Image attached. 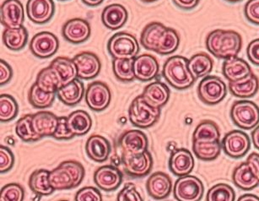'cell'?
I'll use <instances>...</instances> for the list:
<instances>
[{
  "mask_svg": "<svg viewBox=\"0 0 259 201\" xmlns=\"http://www.w3.org/2000/svg\"><path fill=\"white\" fill-rule=\"evenodd\" d=\"M206 47L215 58L226 60L237 57L242 47V38L236 31L218 29L208 34Z\"/></svg>",
  "mask_w": 259,
  "mask_h": 201,
  "instance_id": "obj_1",
  "label": "cell"
},
{
  "mask_svg": "<svg viewBox=\"0 0 259 201\" xmlns=\"http://www.w3.org/2000/svg\"><path fill=\"white\" fill-rule=\"evenodd\" d=\"M85 171L81 163L66 160L50 172L49 181L54 190H68L76 188L84 180Z\"/></svg>",
  "mask_w": 259,
  "mask_h": 201,
  "instance_id": "obj_2",
  "label": "cell"
},
{
  "mask_svg": "<svg viewBox=\"0 0 259 201\" xmlns=\"http://www.w3.org/2000/svg\"><path fill=\"white\" fill-rule=\"evenodd\" d=\"M162 75L177 90L188 89L196 81L188 69V59L183 56L169 58L163 66Z\"/></svg>",
  "mask_w": 259,
  "mask_h": 201,
  "instance_id": "obj_3",
  "label": "cell"
},
{
  "mask_svg": "<svg viewBox=\"0 0 259 201\" xmlns=\"http://www.w3.org/2000/svg\"><path fill=\"white\" fill-rule=\"evenodd\" d=\"M160 108L151 107L140 95L133 101L128 109L130 122L135 127L148 129L152 127L160 118Z\"/></svg>",
  "mask_w": 259,
  "mask_h": 201,
  "instance_id": "obj_4",
  "label": "cell"
},
{
  "mask_svg": "<svg viewBox=\"0 0 259 201\" xmlns=\"http://www.w3.org/2000/svg\"><path fill=\"white\" fill-rule=\"evenodd\" d=\"M107 50L113 59H135L140 52V46L135 36L122 31L110 38Z\"/></svg>",
  "mask_w": 259,
  "mask_h": 201,
  "instance_id": "obj_5",
  "label": "cell"
},
{
  "mask_svg": "<svg viewBox=\"0 0 259 201\" xmlns=\"http://www.w3.org/2000/svg\"><path fill=\"white\" fill-rule=\"evenodd\" d=\"M231 118L240 129L251 130L258 125L259 107L251 101H237L231 106Z\"/></svg>",
  "mask_w": 259,
  "mask_h": 201,
  "instance_id": "obj_6",
  "label": "cell"
},
{
  "mask_svg": "<svg viewBox=\"0 0 259 201\" xmlns=\"http://www.w3.org/2000/svg\"><path fill=\"white\" fill-rule=\"evenodd\" d=\"M203 193V183L195 176L180 177L173 188V194L178 201H200Z\"/></svg>",
  "mask_w": 259,
  "mask_h": 201,
  "instance_id": "obj_7",
  "label": "cell"
},
{
  "mask_svg": "<svg viewBox=\"0 0 259 201\" xmlns=\"http://www.w3.org/2000/svg\"><path fill=\"white\" fill-rule=\"evenodd\" d=\"M226 94V83L219 77L206 76L198 85V97L205 104H218L225 99Z\"/></svg>",
  "mask_w": 259,
  "mask_h": 201,
  "instance_id": "obj_8",
  "label": "cell"
},
{
  "mask_svg": "<svg viewBox=\"0 0 259 201\" xmlns=\"http://www.w3.org/2000/svg\"><path fill=\"white\" fill-rule=\"evenodd\" d=\"M122 163L125 173L132 178H143L152 170V155L148 150L135 155L122 154Z\"/></svg>",
  "mask_w": 259,
  "mask_h": 201,
  "instance_id": "obj_9",
  "label": "cell"
},
{
  "mask_svg": "<svg viewBox=\"0 0 259 201\" xmlns=\"http://www.w3.org/2000/svg\"><path fill=\"white\" fill-rule=\"evenodd\" d=\"M221 146L226 155L238 159L243 157L248 152L251 147V141L246 133L240 130H232L225 135Z\"/></svg>",
  "mask_w": 259,
  "mask_h": 201,
  "instance_id": "obj_10",
  "label": "cell"
},
{
  "mask_svg": "<svg viewBox=\"0 0 259 201\" xmlns=\"http://www.w3.org/2000/svg\"><path fill=\"white\" fill-rule=\"evenodd\" d=\"M84 97L91 109L102 112L111 103L112 92L107 84L102 82H94L87 87Z\"/></svg>",
  "mask_w": 259,
  "mask_h": 201,
  "instance_id": "obj_11",
  "label": "cell"
},
{
  "mask_svg": "<svg viewBox=\"0 0 259 201\" xmlns=\"http://www.w3.org/2000/svg\"><path fill=\"white\" fill-rule=\"evenodd\" d=\"M59 48V39L49 31H41L36 34L30 44L31 53L39 59H49L54 56Z\"/></svg>",
  "mask_w": 259,
  "mask_h": 201,
  "instance_id": "obj_12",
  "label": "cell"
},
{
  "mask_svg": "<svg viewBox=\"0 0 259 201\" xmlns=\"http://www.w3.org/2000/svg\"><path fill=\"white\" fill-rule=\"evenodd\" d=\"M1 24L6 28H20L25 21L23 5L20 0H6L0 8Z\"/></svg>",
  "mask_w": 259,
  "mask_h": 201,
  "instance_id": "obj_13",
  "label": "cell"
},
{
  "mask_svg": "<svg viewBox=\"0 0 259 201\" xmlns=\"http://www.w3.org/2000/svg\"><path fill=\"white\" fill-rule=\"evenodd\" d=\"M122 154L135 155L145 152L148 149V138L145 133L138 130L123 133L118 140Z\"/></svg>",
  "mask_w": 259,
  "mask_h": 201,
  "instance_id": "obj_14",
  "label": "cell"
},
{
  "mask_svg": "<svg viewBox=\"0 0 259 201\" xmlns=\"http://www.w3.org/2000/svg\"><path fill=\"white\" fill-rule=\"evenodd\" d=\"M73 60L78 70V79L84 81L94 79L102 69L99 58L91 52H83L77 54Z\"/></svg>",
  "mask_w": 259,
  "mask_h": 201,
  "instance_id": "obj_15",
  "label": "cell"
},
{
  "mask_svg": "<svg viewBox=\"0 0 259 201\" xmlns=\"http://www.w3.org/2000/svg\"><path fill=\"white\" fill-rule=\"evenodd\" d=\"M64 38L69 43L79 44L87 42L92 34V27L87 20L74 18L67 21L62 29Z\"/></svg>",
  "mask_w": 259,
  "mask_h": 201,
  "instance_id": "obj_16",
  "label": "cell"
},
{
  "mask_svg": "<svg viewBox=\"0 0 259 201\" xmlns=\"http://www.w3.org/2000/svg\"><path fill=\"white\" fill-rule=\"evenodd\" d=\"M94 182L102 190L114 191L122 183V173L114 166H102L95 172Z\"/></svg>",
  "mask_w": 259,
  "mask_h": 201,
  "instance_id": "obj_17",
  "label": "cell"
},
{
  "mask_svg": "<svg viewBox=\"0 0 259 201\" xmlns=\"http://www.w3.org/2000/svg\"><path fill=\"white\" fill-rule=\"evenodd\" d=\"M55 12V5L53 0H28L26 4V13L28 18L38 25L51 21Z\"/></svg>",
  "mask_w": 259,
  "mask_h": 201,
  "instance_id": "obj_18",
  "label": "cell"
},
{
  "mask_svg": "<svg viewBox=\"0 0 259 201\" xmlns=\"http://www.w3.org/2000/svg\"><path fill=\"white\" fill-rule=\"evenodd\" d=\"M160 66L157 59L150 54H142L134 59L135 79L140 82L152 81L157 77Z\"/></svg>",
  "mask_w": 259,
  "mask_h": 201,
  "instance_id": "obj_19",
  "label": "cell"
},
{
  "mask_svg": "<svg viewBox=\"0 0 259 201\" xmlns=\"http://www.w3.org/2000/svg\"><path fill=\"white\" fill-rule=\"evenodd\" d=\"M146 188L151 198L161 200L170 195L172 189V182L166 173L156 172L148 178Z\"/></svg>",
  "mask_w": 259,
  "mask_h": 201,
  "instance_id": "obj_20",
  "label": "cell"
},
{
  "mask_svg": "<svg viewBox=\"0 0 259 201\" xmlns=\"http://www.w3.org/2000/svg\"><path fill=\"white\" fill-rule=\"evenodd\" d=\"M194 158L187 149L181 148L174 150L169 159V168L178 177L189 175L194 168Z\"/></svg>",
  "mask_w": 259,
  "mask_h": 201,
  "instance_id": "obj_21",
  "label": "cell"
},
{
  "mask_svg": "<svg viewBox=\"0 0 259 201\" xmlns=\"http://www.w3.org/2000/svg\"><path fill=\"white\" fill-rule=\"evenodd\" d=\"M59 117L53 112L41 111L32 115V127L36 135L41 140L44 137L54 136L59 125Z\"/></svg>",
  "mask_w": 259,
  "mask_h": 201,
  "instance_id": "obj_22",
  "label": "cell"
},
{
  "mask_svg": "<svg viewBox=\"0 0 259 201\" xmlns=\"http://www.w3.org/2000/svg\"><path fill=\"white\" fill-rule=\"evenodd\" d=\"M112 146L109 141L102 135H92L85 144L88 157L96 163H104L109 157Z\"/></svg>",
  "mask_w": 259,
  "mask_h": 201,
  "instance_id": "obj_23",
  "label": "cell"
},
{
  "mask_svg": "<svg viewBox=\"0 0 259 201\" xmlns=\"http://www.w3.org/2000/svg\"><path fill=\"white\" fill-rule=\"evenodd\" d=\"M141 96L145 102L151 107L161 108L169 101L170 90L162 82H152L145 87Z\"/></svg>",
  "mask_w": 259,
  "mask_h": 201,
  "instance_id": "obj_24",
  "label": "cell"
},
{
  "mask_svg": "<svg viewBox=\"0 0 259 201\" xmlns=\"http://www.w3.org/2000/svg\"><path fill=\"white\" fill-rule=\"evenodd\" d=\"M224 76L229 82H236L245 79L251 73V69L247 62L237 57L226 59L223 63Z\"/></svg>",
  "mask_w": 259,
  "mask_h": 201,
  "instance_id": "obj_25",
  "label": "cell"
},
{
  "mask_svg": "<svg viewBox=\"0 0 259 201\" xmlns=\"http://www.w3.org/2000/svg\"><path fill=\"white\" fill-rule=\"evenodd\" d=\"M127 11L124 6L113 4L107 6L102 14V23L107 28L116 31L124 26L127 21Z\"/></svg>",
  "mask_w": 259,
  "mask_h": 201,
  "instance_id": "obj_26",
  "label": "cell"
},
{
  "mask_svg": "<svg viewBox=\"0 0 259 201\" xmlns=\"http://www.w3.org/2000/svg\"><path fill=\"white\" fill-rule=\"evenodd\" d=\"M56 94L63 103L74 107L79 103L84 97V85L79 79H74V82L62 87Z\"/></svg>",
  "mask_w": 259,
  "mask_h": 201,
  "instance_id": "obj_27",
  "label": "cell"
},
{
  "mask_svg": "<svg viewBox=\"0 0 259 201\" xmlns=\"http://www.w3.org/2000/svg\"><path fill=\"white\" fill-rule=\"evenodd\" d=\"M259 82L254 74L238 82H229V89L231 94L239 98H250L258 91Z\"/></svg>",
  "mask_w": 259,
  "mask_h": 201,
  "instance_id": "obj_28",
  "label": "cell"
},
{
  "mask_svg": "<svg viewBox=\"0 0 259 201\" xmlns=\"http://www.w3.org/2000/svg\"><path fill=\"white\" fill-rule=\"evenodd\" d=\"M166 28V26L160 22H152L147 25L143 30L140 36V43L142 46L150 51L156 52L158 44Z\"/></svg>",
  "mask_w": 259,
  "mask_h": 201,
  "instance_id": "obj_29",
  "label": "cell"
},
{
  "mask_svg": "<svg viewBox=\"0 0 259 201\" xmlns=\"http://www.w3.org/2000/svg\"><path fill=\"white\" fill-rule=\"evenodd\" d=\"M50 66L59 74L63 87L78 79V70L73 59L66 57H58L53 60Z\"/></svg>",
  "mask_w": 259,
  "mask_h": 201,
  "instance_id": "obj_30",
  "label": "cell"
},
{
  "mask_svg": "<svg viewBox=\"0 0 259 201\" xmlns=\"http://www.w3.org/2000/svg\"><path fill=\"white\" fill-rule=\"evenodd\" d=\"M36 84L40 89L48 93H57L62 87V81L59 74L53 67L41 69L36 77Z\"/></svg>",
  "mask_w": 259,
  "mask_h": 201,
  "instance_id": "obj_31",
  "label": "cell"
},
{
  "mask_svg": "<svg viewBox=\"0 0 259 201\" xmlns=\"http://www.w3.org/2000/svg\"><path fill=\"white\" fill-rule=\"evenodd\" d=\"M3 43L7 49L20 51L28 41V31L24 26L20 28H6L3 31Z\"/></svg>",
  "mask_w": 259,
  "mask_h": 201,
  "instance_id": "obj_32",
  "label": "cell"
},
{
  "mask_svg": "<svg viewBox=\"0 0 259 201\" xmlns=\"http://www.w3.org/2000/svg\"><path fill=\"white\" fill-rule=\"evenodd\" d=\"M49 174L50 172L46 169H37L31 173L29 186L37 195H50L55 191L49 181Z\"/></svg>",
  "mask_w": 259,
  "mask_h": 201,
  "instance_id": "obj_33",
  "label": "cell"
},
{
  "mask_svg": "<svg viewBox=\"0 0 259 201\" xmlns=\"http://www.w3.org/2000/svg\"><path fill=\"white\" fill-rule=\"evenodd\" d=\"M68 126L74 136H83L89 133L92 127V119L88 112L77 110L68 117Z\"/></svg>",
  "mask_w": 259,
  "mask_h": 201,
  "instance_id": "obj_34",
  "label": "cell"
},
{
  "mask_svg": "<svg viewBox=\"0 0 259 201\" xmlns=\"http://www.w3.org/2000/svg\"><path fill=\"white\" fill-rule=\"evenodd\" d=\"M232 180L235 185L242 190H251L259 183L246 163H241L234 169Z\"/></svg>",
  "mask_w": 259,
  "mask_h": 201,
  "instance_id": "obj_35",
  "label": "cell"
},
{
  "mask_svg": "<svg viewBox=\"0 0 259 201\" xmlns=\"http://www.w3.org/2000/svg\"><path fill=\"white\" fill-rule=\"evenodd\" d=\"M213 66V60L205 54H195L188 60V69L195 79L207 76Z\"/></svg>",
  "mask_w": 259,
  "mask_h": 201,
  "instance_id": "obj_36",
  "label": "cell"
},
{
  "mask_svg": "<svg viewBox=\"0 0 259 201\" xmlns=\"http://www.w3.org/2000/svg\"><path fill=\"white\" fill-rule=\"evenodd\" d=\"M221 148L220 141H193V153L198 159L204 162L215 160L221 154Z\"/></svg>",
  "mask_w": 259,
  "mask_h": 201,
  "instance_id": "obj_37",
  "label": "cell"
},
{
  "mask_svg": "<svg viewBox=\"0 0 259 201\" xmlns=\"http://www.w3.org/2000/svg\"><path fill=\"white\" fill-rule=\"evenodd\" d=\"M221 132L215 123L205 120L196 127L193 135V141H220Z\"/></svg>",
  "mask_w": 259,
  "mask_h": 201,
  "instance_id": "obj_38",
  "label": "cell"
},
{
  "mask_svg": "<svg viewBox=\"0 0 259 201\" xmlns=\"http://www.w3.org/2000/svg\"><path fill=\"white\" fill-rule=\"evenodd\" d=\"M56 93H48L39 88L35 83L29 92L28 99L32 107L38 109H44L51 107L54 103Z\"/></svg>",
  "mask_w": 259,
  "mask_h": 201,
  "instance_id": "obj_39",
  "label": "cell"
},
{
  "mask_svg": "<svg viewBox=\"0 0 259 201\" xmlns=\"http://www.w3.org/2000/svg\"><path fill=\"white\" fill-rule=\"evenodd\" d=\"M180 44V36L172 28H166L163 33L160 43L158 44L156 52L161 55H168L177 51Z\"/></svg>",
  "mask_w": 259,
  "mask_h": 201,
  "instance_id": "obj_40",
  "label": "cell"
},
{
  "mask_svg": "<svg viewBox=\"0 0 259 201\" xmlns=\"http://www.w3.org/2000/svg\"><path fill=\"white\" fill-rule=\"evenodd\" d=\"M112 70L116 78L120 82H131L135 81L134 59H113Z\"/></svg>",
  "mask_w": 259,
  "mask_h": 201,
  "instance_id": "obj_41",
  "label": "cell"
},
{
  "mask_svg": "<svg viewBox=\"0 0 259 201\" xmlns=\"http://www.w3.org/2000/svg\"><path fill=\"white\" fill-rule=\"evenodd\" d=\"M17 102L11 95L2 94L0 96V121L10 122L16 118L18 114Z\"/></svg>",
  "mask_w": 259,
  "mask_h": 201,
  "instance_id": "obj_42",
  "label": "cell"
},
{
  "mask_svg": "<svg viewBox=\"0 0 259 201\" xmlns=\"http://www.w3.org/2000/svg\"><path fill=\"white\" fill-rule=\"evenodd\" d=\"M31 121L32 115L27 114L20 118L16 125V135L25 142H36L40 140L34 131Z\"/></svg>",
  "mask_w": 259,
  "mask_h": 201,
  "instance_id": "obj_43",
  "label": "cell"
},
{
  "mask_svg": "<svg viewBox=\"0 0 259 201\" xmlns=\"http://www.w3.org/2000/svg\"><path fill=\"white\" fill-rule=\"evenodd\" d=\"M236 193L233 188L226 183H218L209 188L207 201H235Z\"/></svg>",
  "mask_w": 259,
  "mask_h": 201,
  "instance_id": "obj_44",
  "label": "cell"
},
{
  "mask_svg": "<svg viewBox=\"0 0 259 201\" xmlns=\"http://www.w3.org/2000/svg\"><path fill=\"white\" fill-rule=\"evenodd\" d=\"M25 191L18 183H9L1 188L0 199L4 201H24Z\"/></svg>",
  "mask_w": 259,
  "mask_h": 201,
  "instance_id": "obj_45",
  "label": "cell"
},
{
  "mask_svg": "<svg viewBox=\"0 0 259 201\" xmlns=\"http://www.w3.org/2000/svg\"><path fill=\"white\" fill-rule=\"evenodd\" d=\"M15 164V155L11 149L4 145L0 146V172L6 173L11 170Z\"/></svg>",
  "mask_w": 259,
  "mask_h": 201,
  "instance_id": "obj_46",
  "label": "cell"
},
{
  "mask_svg": "<svg viewBox=\"0 0 259 201\" xmlns=\"http://www.w3.org/2000/svg\"><path fill=\"white\" fill-rule=\"evenodd\" d=\"M117 201H144V198L135 184L127 183L118 193Z\"/></svg>",
  "mask_w": 259,
  "mask_h": 201,
  "instance_id": "obj_47",
  "label": "cell"
},
{
  "mask_svg": "<svg viewBox=\"0 0 259 201\" xmlns=\"http://www.w3.org/2000/svg\"><path fill=\"white\" fill-rule=\"evenodd\" d=\"M75 201H102V195L94 187H84L77 192Z\"/></svg>",
  "mask_w": 259,
  "mask_h": 201,
  "instance_id": "obj_48",
  "label": "cell"
},
{
  "mask_svg": "<svg viewBox=\"0 0 259 201\" xmlns=\"http://www.w3.org/2000/svg\"><path fill=\"white\" fill-rule=\"evenodd\" d=\"M244 13L248 21L259 26V0H248L244 8Z\"/></svg>",
  "mask_w": 259,
  "mask_h": 201,
  "instance_id": "obj_49",
  "label": "cell"
},
{
  "mask_svg": "<svg viewBox=\"0 0 259 201\" xmlns=\"http://www.w3.org/2000/svg\"><path fill=\"white\" fill-rule=\"evenodd\" d=\"M53 137L58 140H69L74 137L68 126V117H59V125Z\"/></svg>",
  "mask_w": 259,
  "mask_h": 201,
  "instance_id": "obj_50",
  "label": "cell"
},
{
  "mask_svg": "<svg viewBox=\"0 0 259 201\" xmlns=\"http://www.w3.org/2000/svg\"><path fill=\"white\" fill-rule=\"evenodd\" d=\"M246 54L249 60L256 66H259V38L255 39L249 44Z\"/></svg>",
  "mask_w": 259,
  "mask_h": 201,
  "instance_id": "obj_51",
  "label": "cell"
},
{
  "mask_svg": "<svg viewBox=\"0 0 259 201\" xmlns=\"http://www.w3.org/2000/svg\"><path fill=\"white\" fill-rule=\"evenodd\" d=\"M12 75H13V70L11 69V65L4 59H1L0 60V84L1 86H4L11 82Z\"/></svg>",
  "mask_w": 259,
  "mask_h": 201,
  "instance_id": "obj_52",
  "label": "cell"
},
{
  "mask_svg": "<svg viewBox=\"0 0 259 201\" xmlns=\"http://www.w3.org/2000/svg\"><path fill=\"white\" fill-rule=\"evenodd\" d=\"M246 163L259 183V154L251 153L246 159Z\"/></svg>",
  "mask_w": 259,
  "mask_h": 201,
  "instance_id": "obj_53",
  "label": "cell"
},
{
  "mask_svg": "<svg viewBox=\"0 0 259 201\" xmlns=\"http://www.w3.org/2000/svg\"><path fill=\"white\" fill-rule=\"evenodd\" d=\"M172 2L178 8L184 11H190L198 6L200 0H172Z\"/></svg>",
  "mask_w": 259,
  "mask_h": 201,
  "instance_id": "obj_54",
  "label": "cell"
},
{
  "mask_svg": "<svg viewBox=\"0 0 259 201\" xmlns=\"http://www.w3.org/2000/svg\"><path fill=\"white\" fill-rule=\"evenodd\" d=\"M251 141L253 143L254 146L259 150V125L251 132Z\"/></svg>",
  "mask_w": 259,
  "mask_h": 201,
  "instance_id": "obj_55",
  "label": "cell"
},
{
  "mask_svg": "<svg viewBox=\"0 0 259 201\" xmlns=\"http://www.w3.org/2000/svg\"><path fill=\"white\" fill-rule=\"evenodd\" d=\"M237 201H259V197L251 193H246L239 197Z\"/></svg>",
  "mask_w": 259,
  "mask_h": 201,
  "instance_id": "obj_56",
  "label": "cell"
},
{
  "mask_svg": "<svg viewBox=\"0 0 259 201\" xmlns=\"http://www.w3.org/2000/svg\"><path fill=\"white\" fill-rule=\"evenodd\" d=\"M82 2L85 6H90V7H97L103 3L104 0H81Z\"/></svg>",
  "mask_w": 259,
  "mask_h": 201,
  "instance_id": "obj_57",
  "label": "cell"
},
{
  "mask_svg": "<svg viewBox=\"0 0 259 201\" xmlns=\"http://www.w3.org/2000/svg\"><path fill=\"white\" fill-rule=\"evenodd\" d=\"M143 2H145V3H153V2H155V1H157V0H141Z\"/></svg>",
  "mask_w": 259,
  "mask_h": 201,
  "instance_id": "obj_58",
  "label": "cell"
},
{
  "mask_svg": "<svg viewBox=\"0 0 259 201\" xmlns=\"http://www.w3.org/2000/svg\"><path fill=\"white\" fill-rule=\"evenodd\" d=\"M227 2H230V3H236V2H239V1H241V0H226Z\"/></svg>",
  "mask_w": 259,
  "mask_h": 201,
  "instance_id": "obj_59",
  "label": "cell"
},
{
  "mask_svg": "<svg viewBox=\"0 0 259 201\" xmlns=\"http://www.w3.org/2000/svg\"><path fill=\"white\" fill-rule=\"evenodd\" d=\"M59 201H69V200H66V199H62V200H59Z\"/></svg>",
  "mask_w": 259,
  "mask_h": 201,
  "instance_id": "obj_60",
  "label": "cell"
},
{
  "mask_svg": "<svg viewBox=\"0 0 259 201\" xmlns=\"http://www.w3.org/2000/svg\"><path fill=\"white\" fill-rule=\"evenodd\" d=\"M59 1H67V0H59Z\"/></svg>",
  "mask_w": 259,
  "mask_h": 201,
  "instance_id": "obj_61",
  "label": "cell"
},
{
  "mask_svg": "<svg viewBox=\"0 0 259 201\" xmlns=\"http://www.w3.org/2000/svg\"><path fill=\"white\" fill-rule=\"evenodd\" d=\"M0 201H4V200H2V199H0Z\"/></svg>",
  "mask_w": 259,
  "mask_h": 201,
  "instance_id": "obj_62",
  "label": "cell"
}]
</instances>
